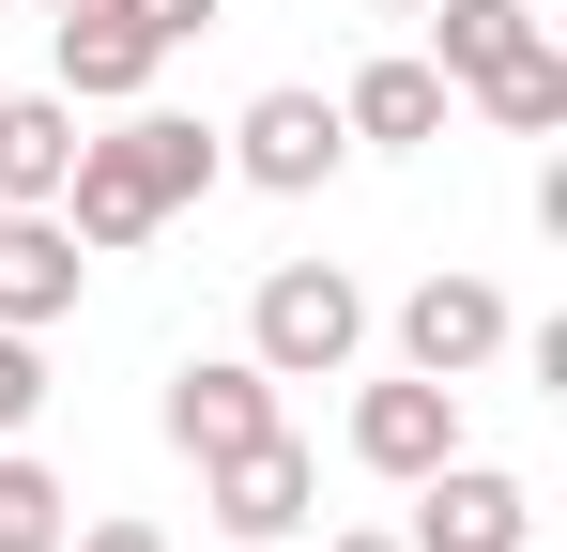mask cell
Here are the masks:
<instances>
[{
	"instance_id": "cell-1",
	"label": "cell",
	"mask_w": 567,
	"mask_h": 552,
	"mask_svg": "<svg viewBox=\"0 0 567 552\" xmlns=\"http://www.w3.org/2000/svg\"><path fill=\"white\" fill-rule=\"evenodd\" d=\"M215 170H230V154H215V123H185V108H123L107 139H78V170H62L47 215H62L78 246H154Z\"/></svg>"
},
{
	"instance_id": "cell-2",
	"label": "cell",
	"mask_w": 567,
	"mask_h": 552,
	"mask_svg": "<svg viewBox=\"0 0 567 552\" xmlns=\"http://www.w3.org/2000/svg\"><path fill=\"white\" fill-rule=\"evenodd\" d=\"M246 354L277 368V384H338V368L369 354V292H353L338 262H277L261 307H246Z\"/></svg>"
},
{
	"instance_id": "cell-3",
	"label": "cell",
	"mask_w": 567,
	"mask_h": 552,
	"mask_svg": "<svg viewBox=\"0 0 567 552\" xmlns=\"http://www.w3.org/2000/svg\"><path fill=\"white\" fill-rule=\"evenodd\" d=\"M215 154L261 200H322L338 154H353V123H338V92H246V123H215Z\"/></svg>"
},
{
	"instance_id": "cell-4",
	"label": "cell",
	"mask_w": 567,
	"mask_h": 552,
	"mask_svg": "<svg viewBox=\"0 0 567 552\" xmlns=\"http://www.w3.org/2000/svg\"><path fill=\"white\" fill-rule=\"evenodd\" d=\"M199 507H215V538H307L322 522V460L291 446V430H261V446H230V460H199Z\"/></svg>"
},
{
	"instance_id": "cell-5",
	"label": "cell",
	"mask_w": 567,
	"mask_h": 552,
	"mask_svg": "<svg viewBox=\"0 0 567 552\" xmlns=\"http://www.w3.org/2000/svg\"><path fill=\"white\" fill-rule=\"evenodd\" d=\"M522 538H537V491L506 460H430L414 476V538L399 552H522Z\"/></svg>"
},
{
	"instance_id": "cell-6",
	"label": "cell",
	"mask_w": 567,
	"mask_h": 552,
	"mask_svg": "<svg viewBox=\"0 0 567 552\" xmlns=\"http://www.w3.org/2000/svg\"><path fill=\"white\" fill-rule=\"evenodd\" d=\"M506 338H522V323H506L491 276H414V292H399V368H430V384H475Z\"/></svg>"
},
{
	"instance_id": "cell-7",
	"label": "cell",
	"mask_w": 567,
	"mask_h": 552,
	"mask_svg": "<svg viewBox=\"0 0 567 552\" xmlns=\"http://www.w3.org/2000/svg\"><path fill=\"white\" fill-rule=\"evenodd\" d=\"M261 430H291L261 354H185V368H169V446H185V460H230V446H261Z\"/></svg>"
},
{
	"instance_id": "cell-8",
	"label": "cell",
	"mask_w": 567,
	"mask_h": 552,
	"mask_svg": "<svg viewBox=\"0 0 567 552\" xmlns=\"http://www.w3.org/2000/svg\"><path fill=\"white\" fill-rule=\"evenodd\" d=\"M47 62H62V108H138L169 47H154L123 0H62V16H47Z\"/></svg>"
},
{
	"instance_id": "cell-9",
	"label": "cell",
	"mask_w": 567,
	"mask_h": 552,
	"mask_svg": "<svg viewBox=\"0 0 567 552\" xmlns=\"http://www.w3.org/2000/svg\"><path fill=\"white\" fill-rule=\"evenodd\" d=\"M353 460H369V476H399V491H414L430 460H461V384H430V368L369 384V399H353Z\"/></svg>"
},
{
	"instance_id": "cell-10",
	"label": "cell",
	"mask_w": 567,
	"mask_h": 552,
	"mask_svg": "<svg viewBox=\"0 0 567 552\" xmlns=\"http://www.w3.org/2000/svg\"><path fill=\"white\" fill-rule=\"evenodd\" d=\"M78 231H62V215H0V323H16V338H47V323H62V307H78Z\"/></svg>"
},
{
	"instance_id": "cell-11",
	"label": "cell",
	"mask_w": 567,
	"mask_h": 552,
	"mask_svg": "<svg viewBox=\"0 0 567 552\" xmlns=\"http://www.w3.org/2000/svg\"><path fill=\"white\" fill-rule=\"evenodd\" d=\"M78 170V108L62 92H0V215H47Z\"/></svg>"
},
{
	"instance_id": "cell-12",
	"label": "cell",
	"mask_w": 567,
	"mask_h": 552,
	"mask_svg": "<svg viewBox=\"0 0 567 552\" xmlns=\"http://www.w3.org/2000/svg\"><path fill=\"white\" fill-rule=\"evenodd\" d=\"M445 108H461V92L430 78V62H369V78L338 92V123H353L369 154H430V139H445Z\"/></svg>"
},
{
	"instance_id": "cell-13",
	"label": "cell",
	"mask_w": 567,
	"mask_h": 552,
	"mask_svg": "<svg viewBox=\"0 0 567 552\" xmlns=\"http://www.w3.org/2000/svg\"><path fill=\"white\" fill-rule=\"evenodd\" d=\"M522 31H537V0H430V78L475 92L506 47H522Z\"/></svg>"
},
{
	"instance_id": "cell-14",
	"label": "cell",
	"mask_w": 567,
	"mask_h": 552,
	"mask_svg": "<svg viewBox=\"0 0 567 552\" xmlns=\"http://www.w3.org/2000/svg\"><path fill=\"white\" fill-rule=\"evenodd\" d=\"M475 108H491L506 139H553V123H567V47H553V31H522V47L475 78Z\"/></svg>"
},
{
	"instance_id": "cell-15",
	"label": "cell",
	"mask_w": 567,
	"mask_h": 552,
	"mask_svg": "<svg viewBox=\"0 0 567 552\" xmlns=\"http://www.w3.org/2000/svg\"><path fill=\"white\" fill-rule=\"evenodd\" d=\"M62 538H78V491H62L47 460L0 446V552H62Z\"/></svg>"
},
{
	"instance_id": "cell-16",
	"label": "cell",
	"mask_w": 567,
	"mask_h": 552,
	"mask_svg": "<svg viewBox=\"0 0 567 552\" xmlns=\"http://www.w3.org/2000/svg\"><path fill=\"white\" fill-rule=\"evenodd\" d=\"M31 415H47V338H16V323H0V446H16Z\"/></svg>"
},
{
	"instance_id": "cell-17",
	"label": "cell",
	"mask_w": 567,
	"mask_h": 552,
	"mask_svg": "<svg viewBox=\"0 0 567 552\" xmlns=\"http://www.w3.org/2000/svg\"><path fill=\"white\" fill-rule=\"evenodd\" d=\"M123 16H138V31H154V47H185V31H215V16H230V0H123Z\"/></svg>"
},
{
	"instance_id": "cell-18",
	"label": "cell",
	"mask_w": 567,
	"mask_h": 552,
	"mask_svg": "<svg viewBox=\"0 0 567 552\" xmlns=\"http://www.w3.org/2000/svg\"><path fill=\"white\" fill-rule=\"evenodd\" d=\"M62 552H169L154 522H93V538H62Z\"/></svg>"
},
{
	"instance_id": "cell-19",
	"label": "cell",
	"mask_w": 567,
	"mask_h": 552,
	"mask_svg": "<svg viewBox=\"0 0 567 552\" xmlns=\"http://www.w3.org/2000/svg\"><path fill=\"white\" fill-rule=\"evenodd\" d=\"M338 552H399V538H338Z\"/></svg>"
},
{
	"instance_id": "cell-20",
	"label": "cell",
	"mask_w": 567,
	"mask_h": 552,
	"mask_svg": "<svg viewBox=\"0 0 567 552\" xmlns=\"http://www.w3.org/2000/svg\"><path fill=\"white\" fill-rule=\"evenodd\" d=\"M383 16H430V0H383Z\"/></svg>"
},
{
	"instance_id": "cell-21",
	"label": "cell",
	"mask_w": 567,
	"mask_h": 552,
	"mask_svg": "<svg viewBox=\"0 0 567 552\" xmlns=\"http://www.w3.org/2000/svg\"><path fill=\"white\" fill-rule=\"evenodd\" d=\"M47 16H62V0H47Z\"/></svg>"
}]
</instances>
